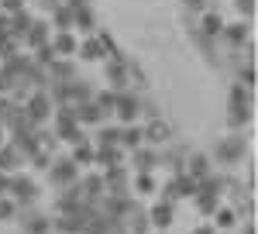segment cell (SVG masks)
Instances as JSON below:
<instances>
[{
    "mask_svg": "<svg viewBox=\"0 0 258 234\" xmlns=\"http://www.w3.org/2000/svg\"><path fill=\"white\" fill-rule=\"evenodd\" d=\"M241 145H244V141H238V138H231V141H220L217 155L224 158V162H234V158L241 155Z\"/></svg>",
    "mask_w": 258,
    "mask_h": 234,
    "instance_id": "7a4b0ae2",
    "label": "cell"
},
{
    "mask_svg": "<svg viewBox=\"0 0 258 234\" xmlns=\"http://www.w3.org/2000/svg\"><path fill=\"white\" fill-rule=\"evenodd\" d=\"M52 179L55 183H76V162L73 158H59L52 165Z\"/></svg>",
    "mask_w": 258,
    "mask_h": 234,
    "instance_id": "6da1fadb",
    "label": "cell"
},
{
    "mask_svg": "<svg viewBox=\"0 0 258 234\" xmlns=\"http://www.w3.org/2000/svg\"><path fill=\"white\" fill-rule=\"evenodd\" d=\"M138 190H141V193H152V190H155L152 176H138Z\"/></svg>",
    "mask_w": 258,
    "mask_h": 234,
    "instance_id": "7c38bea8",
    "label": "cell"
},
{
    "mask_svg": "<svg viewBox=\"0 0 258 234\" xmlns=\"http://www.w3.org/2000/svg\"><path fill=\"white\" fill-rule=\"evenodd\" d=\"M80 52H83V58H100V52H103V41H93V38H90V41H83V48H80Z\"/></svg>",
    "mask_w": 258,
    "mask_h": 234,
    "instance_id": "277c9868",
    "label": "cell"
},
{
    "mask_svg": "<svg viewBox=\"0 0 258 234\" xmlns=\"http://www.w3.org/2000/svg\"><path fill=\"white\" fill-rule=\"evenodd\" d=\"M197 234H214V231H210V227H200V231Z\"/></svg>",
    "mask_w": 258,
    "mask_h": 234,
    "instance_id": "2e32d148",
    "label": "cell"
},
{
    "mask_svg": "<svg viewBox=\"0 0 258 234\" xmlns=\"http://www.w3.org/2000/svg\"><path fill=\"white\" fill-rule=\"evenodd\" d=\"M73 48H76V41L69 38V35H59L55 38V52H73Z\"/></svg>",
    "mask_w": 258,
    "mask_h": 234,
    "instance_id": "30bf717a",
    "label": "cell"
},
{
    "mask_svg": "<svg viewBox=\"0 0 258 234\" xmlns=\"http://www.w3.org/2000/svg\"><path fill=\"white\" fill-rule=\"evenodd\" d=\"M135 162H138L141 169H145V165H155V155H152V152H145V148H141L138 155H135Z\"/></svg>",
    "mask_w": 258,
    "mask_h": 234,
    "instance_id": "8fae6325",
    "label": "cell"
},
{
    "mask_svg": "<svg viewBox=\"0 0 258 234\" xmlns=\"http://www.w3.org/2000/svg\"><path fill=\"white\" fill-rule=\"evenodd\" d=\"M18 162H21V155L14 148H4V152H0V165H4V169H7V165H18Z\"/></svg>",
    "mask_w": 258,
    "mask_h": 234,
    "instance_id": "9c48e42d",
    "label": "cell"
},
{
    "mask_svg": "<svg viewBox=\"0 0 258 234\" xmlns=\"http://www.w3.org/2000/svg\"><path fill=\"white\" fill-rule=\"evenodd\" d=\"M244 35H248V28H244V24H238V28H224V38L231 41V45H241Z\"/></svg>",
    "mask_w": 258,
    "mask_h": 234,
    "instance_id": "5b68a950",
    "label": "cell"
},
{
    "mask_svg": "<svg viewBox=\"0 0 258 234\" xmlns=\"http://www.w3.org/2000/svg\"><path fill=\"white\" fill-rule=\"evenodd\" d=\"M220 224H224V227H227V224H234V210H220V217H217Z\"/></svg>",
    "mask_w": 258,
    "mask_h": 234,
    "instance_id": "9a60e30c",
    "label": "cell"
},
{
    "mask_svg": "<svg viewBox=\"0 0 258 234\" xmlns=\"http://www.w3.org/2000/svg\"><path fill=\"white\" fill-rule=\"evenodd\" d=\"M80 121H93V124H97V121H100V107H97V103H86V107H80Z\"/></svg>",
    "mask_w": 258,
    "mask_h": 234,
    "instance_id": "ba28073f",
    "label": "cell"
},
{
    "mask_svg": "<svg viewBox=\"0 0 258 234\" xmlns=\"http://www.w3.org/2000/svg\"><path fill=\"white\" fill-rule=\"evenodd\" d=\"M48 38V24H31V45H45Z\"/></svg>",
    "mask_w": 258,
    "mask_h": 234,
    "instance_id": "52a82bcc",
    "label": "cell"
},
{
    "mask_svg": "<svg viewBox=\"0 0 258 234\" xmlns=\"http://www.w3.org/2000/svg\"><path fill=\"white\" fill-rule=\"evenodd\" d=\"M24 234H48V220L45 217H28V227H24Z\"/></svg>",
    "mask_w": 258,
    "mask_h": 234,
    "instance_id": "3957f363",
    "label": "cell"
},
{
    "mask_svg": "<svg viewBox=\"0 0 258 234\" xmlns=\"http://www.w3.org/2000/svg\"><path fill=\"white\" fill-rule=\"evenodd\" d=\"M4 11H7V14H18V11H21V0H4Z\"/></svg>",
    "mask_w": 258,
    "mask_h": 234,
    "instance_id": "5bb4252c",
    "label": "cell"
},
{
    "mask_svg": "<svg viewBox=\"0 0 258 234\" xmlns=\"http://www.w3.org/2000/svg\"><path fill=\"white\" fill-rule=\"evenodd\" d=\"M11 214H14V203L7 196H0V217H11Z\"/></svg>",
    "mask_w": 258,
    "mask_h": 234,
    "instance_id": "4fadbf2b",
    "label": "cell"
},
{
    "mask_svg": "<svg viewBox=\"0 0 258 234\" xmlns=\"http://www.w3.org/2000/svg\"><path fill=\"white\" fill-rule=\"evenodd\" d=\"M193 176H197V179H207V176H210V162L193 155Z\"/></svg>",
    "mask_w": 258,
    "mask_h": 234,
    "instance_id": "8992f818",
    "label": "cell"
}]
</instances>
